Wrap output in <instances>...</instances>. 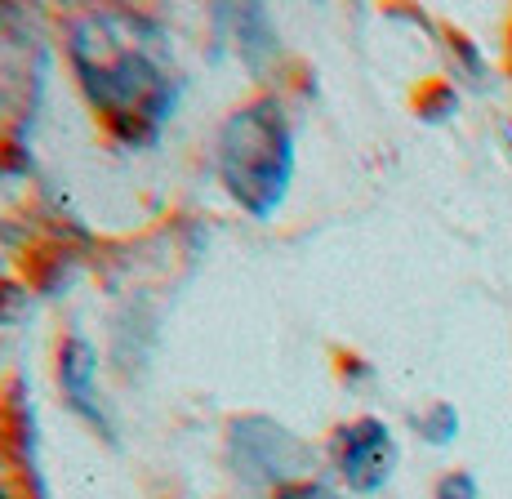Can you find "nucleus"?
<instances>
[{
	"label": "nucleus",
	"instance_id": "f257e3e1",
	"mask_svg": "<svg viewBox=\"0 0 512 499\" xmlns=\"http://www.w3.org/2000/svg\"><path fill=\"white\" fill-rule=\"evenodd\" d=\"M72 63L90 103L130 139H152L174 116L179 76L147 18L85 14L72 36Z\"/></svg>",
	"mask_w": 512,
	"mask_h": 499
},
{
	"label": "nucleus",
	"instance_id": "f03ea898",
	"mask_svg": "<svg viewBox=\"0 0 512 499\" xmlns=\"http://www.w3.org/2000/svg\"><path fill=\"white\" fill-rule=\"evenodd\" d=\"M219 179L254 219L281 210L294 179V134L277 99H259L228 116L219 134Z\"/></svg>",
	"mask_w": 512,
	"mask_h": 499
},
{
	"label": "nucleus",
	"instance_id": "7ed1b4c3",
	"mask_svg": "<svg viewBox=\"0 0 512 499\" xmlns=\"http://www.w3.org/2000/svg\"><path fill=\"white\" fill-rule=\"evenodd\" d=\"M308 455V446L290 433V428L272 424L263 415L236 419L232 424V459L250 482H277L281 491L294 486V473H299V459Z\"/></svg>",
	"mask_w": 512,
	"mask_h": 499
},
{
	"label": "nucleus",
	"instance_id": "20e7f679",
	"mask_svg": "<svg viewBox=\"0 0 512 499\" xmlns=\"http://www.w3.org/2000/svg\"><path fill=\"white\" fill-rule=\"evenodd\" d=\"M334 468L348 482V491L374 495L388 486L392 468H397V442H392L383 419H352L334 437Z\"/></svg>",
	"mask_w": 512,
	"mask_h": 499
},
{
	"label": "nucleus",
	"instance_id": "39448f33",
	"mask_svg": "<svg viewBox=\"0 0 512 499\" xmlns=\"http://www.w3.org/2000/svg\"><path fill=\"white\" fill-rule=\"evenodd\" d=\"M58 384H63L76 415H85L90 424L103 419V406H98V357L85 339H67L63 352H58Z\"/></svg>",
	"mask_w": 512,
	"mask_h": 499
},
{
	"label": "nucleus",
	"instance_id": "423d86ee",
	"mask_svg": "<svg viewBox=\"0 0 512 499\" xmlns=\"http://www.w3.org/2000/svg\"><path fill=\"white\" fill-rule=\"evenodd\" d=\"M419 428H423V437H428V442H437V446L455 442V433H459V415H455V406L437 401V406H432L428 415L419 419Z\"/></svg>",
	"mask_w": 512,
	"mask_h": 499
},
{
	"label": "nucleus",
	"instance_id": "0eeeda50",
	"mask_svg": "<svg viewBox=\"0 0 512 499\" xmlns=\"http://www.w3.org/2000/svg\"><path fill=\"white\" fill-rule=\"evenodd\" d=\"M437 499H477V482L468 473H450L446 482L437 486Z\"/></svg>",
	"mask_w": 512,
	"mask_h": 499
},
{
	"label": "nucleus",
	"instance_id": "6e6552de",
	"mask_svg": "<svg viewBox=\"0 0 512 499\" xmlns=\"http://www.w3.org/2000/svg\"><path fill=\"white\" fill-rule=\"evenodd\" d=\"M281 499H339L330 491V486H321V482H294V486H285Z\"/></svg>",
	"mask_w": 512,
	"mask_h": 499
},
{
	"label": "nucleus",
	"instance_id": "1a4fd4ad",
	"mask_svg": "<svg viewBox=\"0 0 512 499\" xmlns=\"http://www.w3.org/2000/svg\"><path fill=\"white\" fill-rule=\"evenodd\" d=\"M0 499H5V495H0Z\"/></svg>",
	"mask_w": 512,
	"mask_h": 499
}]
</instances>
